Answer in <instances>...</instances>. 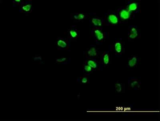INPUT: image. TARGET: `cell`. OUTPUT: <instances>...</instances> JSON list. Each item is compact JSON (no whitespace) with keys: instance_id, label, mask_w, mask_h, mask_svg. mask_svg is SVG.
<instances>
[{"instance_id":"obj_1","label":"cell","mask_w":160,"mask_h":121,"mask_svg":"<svg viewBox=\"0 0 160 121\" xmlns=\"http://www.w3.org/2000/svg\"><path fill=\"white\" fill-rule=\"evenodd\" d=\"M92 35L98 45H101L108 38V33L105 32L101 28H95L92 31Z\"/></svg>"},{"instance_id":"obj_2","label":"cell","mask_w":160,"mask_h":121,"mask_svg":"<svg viewBox=\"0 0 160 121\" xmlns=\"http://www.w3.org/2000/svg\"><path fill=\"white\" fill-rule=\"evenodd\" d=\"M109 50L113 51L117 58H120L125 52V43L121 39H117L113 42L112 45H110Z\"/></svg>"},{"instance_id":"obj_3","label":"cell","mask_w":160,"mask_h":121,"mask_svg":"<svg viewBox=\"0 0 160 121\" xmlns=\"http://www.w3.org/2000/svg\"><path fill=\"white\" fill-rule=\"evenodd\" d=\"M103 20L104 24L106 25L115 26L121 24L116 13L113 11L106 13Z\"/></svg>"},{"instance_id":"obj_4","label":"cell","mask_w":160,"mask_h":121,"mask_svg":"<svg viewBox=\"0 0 160 121\" xmlns=\"http://www.w3.org/2000/svg\"><path fill=\"white\" fill-rule=\"evenodd\" d=\"M116 13L119 18L120 23H125L131 18V14L125 6L121 7L117 10Z\"/></svg>"},{"instance_id":"obj_5","label":"cell","mask_w":160,"mask_h":121,"mask_svg":"<svg viewBox=\"0 0 160 121\" xmlns=\"http://www.w3.org/2000/svg\"><path fill=\"white\" fill-rule=\"evenodd\" d=\"M111 63V56L109 51H105L101 53L100 56V69L102 70L103 68L109 66Z\"/></svg>"},{"instance_id":"obj_6","label":"cell","mask_w":160,"mask_h":121,"mask_svg":"<svg viewBox=\"0 0 160 121\" xmlns=\"http://www.w3.org/2000/svg\"><path fill=\"white\" fill-rule=\"evenodd\" d=\"M140 29L136 25H131L128 28V39L135 40L141 37Z\"/></svg>"},{"instance_id":"obj_7","label":"cell","mask_w":160,"mask_h":121,"mask_svg":"<svg viewBox=\"0 0 160 121\" xmlns=\"http://www.w3.org/2000/svg\"><path fill=\"white\" fill-rule=\"evenodd\" d=\"M125 7L132 15L133 14L138 13L140 12V3H139L137 1H128Z\"/></svg>"},{"instance_id":"obj_8","label":"cell","mask_w":160,"mask_h":121,"mask_svg":"<svg viewBox=\"0 0 160 121\" xmlns=\"http://www.w3.org/2000/svg\"><path fill=\"white\" fill-rule=\"evenodd\" d=\"M128 88L132 90H138L141 88V82L139 78L131 77L128 80Z\"/></svg>"},{"instance_id":"obj_9","label":"cell","mask_w":160,"mask_h":121,"mask_svg":"<svg viewBox=\"0 0 160 121\" xmlns=\"http://www.w3.org/2000/svg\"><path fill=\"white\" fill-rule=\"evenodd\" d=\"M101 52L98 51V49L95 46H92L87 50L86 55L88 58L96 59L97 58L100 57Z\"/></svg>"},{"instance_id":"obj_10","label":"cell","mask_w":160,"mask_h":121,"mask_svg":"<svg viewBox=\"0 0 160 121\" xmlns=\"http://www.w3.org/2000/svg\"><path fill=\"white\" fill-rule=\"evenodd\" d=\"M140 62L139 58L137 55H133L131 58H128L127 66L128 68L132 69L136 68L139 64Z\"/></svg>"},{"instance_id":"obj_11","label":"cell","mask_w":160,"mask_h":121,"mask_svg":"<svg viewBox=\"0 0 160 121\" xmlns=\"http://www.w3.org/2000/svg\"><path fill=\"white\" fill-rule=\"evenodd\" d=\"M90 23L95 28H100L104 24L103 19L100 17H95L91 18Z\"/></svg>"},{"instance_id":"obj_12","label":"cell","mask_w":160,"mask_h":121,"mask_svg":"<svg viewBox=\"0 0 160 121\" xmlns=\"http://www.w3.org/2000/svg\"><path fill=\"white\" fill-rule=\"evenodd\" d=\"M85 63L89 65L94 71L96 70L98 68L100 69L99 62L97 61L96 59L87 58Z\"/></svg>"},{"instance_id":"obj_13","label":"cell","mask_w":160,"mask_h":121,"mask_svg":"<svg viewBox=\"0 0 160 121\" xmlns=\"http://www.w3.org/2000/svg\"><path fill=\"white\" fill-rule=\"evenodd\" d=\"M68 33L70 39H77L79 35V32L75 28H71L68 31Z\"/></svg>"},{"instance_id":"obj_14","label":"cell","mask_w":160,"mask_h":121,"mask_svg":"<svg viewBox=\"0 0 160 121\" xmlns=\"http://www.w3.org/2000/svg\"><path fill=\"white\" fill-rule=\"evenodd\" d=\"M57 45L58 48L61 49H66L68 48V41L65 39H59L57 41Z\"/></svg>"},{"instance_id":"obj_15","label":"cell","mask_w":160,"mask_h":121,"mask_svg":"<svg viewBox=\"0 0 160 121\" xmlns=\"http://www.w3.org/2000/svg\"><path fill=\"white\" fill-rule=\"evenodd\" d=\"M114 86H115V90L118 93H123L124 89H125L124 84L121 83L118 81L114 84Z\"/></svg>"},{"instance_id":"obj_16","label":"cell","mask_w":160,"mask_h":121,"mask_svg":"<svg viewBox=\"0 0 160 121\" xmlns=\"http://www.w3.org/2000/svg\"><path fill=\"white\" fill-rule=\"evenodd\" d=\"M78 82L81 84H87L89 83V77L88 75L80 78L78 79Z\"/></svg>"},{"instance_id":"obj_17","label":"cell","mask_w":160,"mask_h":121,"mask_svg":"<svg viewBox=\"0 0 160 121\" xmlns=\"http://www.w3.org/2000/svg\"><path fill=\"white\" fill-rule=\"evenodd\" d=\"M86 15L84 13H76L74 14L73 18L78 21H81L85 19Z\"/></svg>"},{"instance_id":"obj_18","label":"cell","mask_w":160,"mask_h":121,"mask_svg":"<svg viewBox=\"0 0 160 121\" xmlns=\"http://www.w3.org/2000/svg\"><path fill=\"white\" fill-rule=\"evenodd\" d=\"M94 71L93 69L89 65L85 64L84 66V72L86 74H90Z\"/></svg>"},{"instance_id":"obj_19","label":"cell","mask_w":160,"mask_h":121,"mask_svg":"<svg viewBox=\"0 0 160 121\" xmlns=\"http://www.w3.org/2000/svg\"><path fill=\"white\" fill-rule=\"evenodd\" d=\"M31 5H29V4H27V5H25L22 7V9L25 12H28L30 10H31Z\"/></svg>"},{"instance_id":"obj_20","label":"cell","mask_w":160,"mask_h":121,"mask_svg":"<svg viewBox=\"0 0 160 121\" xmlns=\"http://www.w3.org/2000/svg\"><path fill=\"white\" fill-rule=\"evenodd\" d=\"M66 58H62V59L58 60V62H65V61H66Z\"/></svg>"}]
</instances>
